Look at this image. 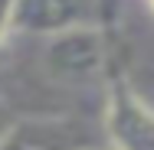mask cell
<instances>
[{"mask_svg": "<svg viewBox=\"0 0 154 150\" xmlns=\"http://www.w3.org/2000/svg\"><path fill=\"white\" fill-rule=\"evenodd\" d=\"M108 65V46L102 26H75L49 36L43 49V69L49 78L66 85H85L98 78Z\"/></svg>", "mask_w": 154, "mask_h": 150, "instance_id": "1", "label": "cell"}, {"mask_svg": "<svg viewBox=\"0 0 154 150\" xmlns=\"http://www.w3.org/2000/svg\"><path fill=\"white\" fill-rule=\"evenodd\" d=\"M102 124L115 150H154V108L138 98V91L118 72L108 75Z\"/></svg>", "mask_w": 154, "mask_h": 150, "instance_id": "2", "label": "cell"}, {"mask_svg": "<svg viewBox=\"0 0 154 150\" xmlns=\"http://www.w3.org/2000/svg\"><path fill=\"white\" fill-rule=\"evenodd\" d=\"M105 0H17L13 30L33 36H56L75 26H102Z\"/></svg>", "mask_w": 154, "mask_h": 150, "instance_id": "3", "label": "cell"}, {"mask_svg": "<svg viewBox=\"0 0 154 150\" xmlns=\"http://www.w3.org/2000/svg\"><path fill=\"white\" fill-rule=\"evenodd\" d=\"M0 150H95V134L79 118H20L7 127Z\"/></svg>", "mask_w": 154, "mask_h": 150, "instance_id": "4", "label": "cell"}, {"mask_svg": "<svg viewBox=\"0 0 154 150\" xmlns=\"http://www.w3.org/2000/svg\"><path fill=\"white\" fill-rule=\"evenodd\" d=\"M13 7H17V0H0V46L13 33Z\"/></svg>", "mask_w": 154, "mask_h": 150, "instance_id": "5", "label": "cell"}, {"mask_svg": "<svg viewBox=\"0 0 154 150\" xmlns=\"http://www.w3.org/2000/svg\"><path fill=\"white\" fill-rule=\"evenodd\" d=\"M10 124H13V121H10V114L0 108V140H3V134H7V127H10Z\"/></svg>", "mask_w": 154, "mask_h": 150, "instance_id": "6", "label": "cell"}, {"mask_svg": "<svg viewBox=\"0 0 154 150\" xmlns=\"http://www.w3.org/2000/svg\"><path fill=\"white\" fill-rule=\"evenodd\" d=\"M148 7H151V10H154V0H148Z\"/></svg>", "mask_w": 154, "mask_h": 150, "instance_id": "7", "label": "cell"}, {"mask_svg": "<svg viewBox=\"0 0 154 150\" xmlns=\"http://www.w3.org/2000/svg\"><path fill=\"white\" fill-rule=\"evenodd\" d=\"M95 150H98V147H95ZM102 150H115V147H102Z\"/></svg>", "mask_w": 154, "mask_h": 150, "instance_id": "8", "label": "cell"}]
</instances>
